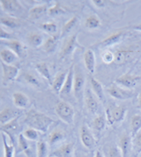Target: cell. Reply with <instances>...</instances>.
Instances as JSON below:
<instances>
[{"mask_svg":"<svg viewBox=\"0 0 141 157\" xmlns=\"http://www.w3.org/2000/svg\"><path fill=\"white\" fill-rule=\"evenodd\" d=\"M28 43L33 48H39L43 44V36L38 32H31L27 36Z\"/></svg>","mask_w":141,"mask_h":157,"instance_id":"obj_30","label":"cell"},{"mask_svg":"<svg viewBox=\"0 0 141 157\" xmlns=\"http://www.w3.org/2000/svg\"><path fill=\"white\" fill-rule=\"evenodd\" d=\"M13 101L14 106L20 109H27L30 104V99L26 94L17 91L13 94Z\"/></svg>","mask_w":141,"mask_h":157,"instance_id":"obj_20","label":"cell"},{"mask_svg":"<svg viewBox=\"0 0 141 157\" xmlns=\"http://www.w3.org/2000/svg\"><path fill=\"white\" fill-rule=\"evenodd\" d=\"M29 140H28L22 133L18 135V152H23L28 157L32 156V151L30 149Z\"/></svg>","mask_w":141,"mask_h":157,"instance_id":"obj_27","label":"cell"},{"mask_svg":"<svg viewBox=\"0 0 141 157\" xmlns=\"http://www.w3.org/2000/svg\"><path fill=\"white\" fill-rule=\"evenodd\" d=\"M22 134L24 135V137L28 140H30V141H37L40 138V134H39V132L36 131L35 129L33 128H28L26 129Z\"/></svg>","mask_w":141,"mask_h":157,"instance_id":"obj_42","label":"cell"},{"mask_svg":"<svg viewBox=\"0 0 141 157\" xmlns=\"http://www.w3.org/2000/svg\"><path fill=\"white\" fill-rule=\"evenodd\" d=\"M19 57L14 53L13 51L4 48L0 50V59L2 63H5L6 64H13L14 62H16L18 60Z\"/></svg>","mask_w":141,"mask_h":157,"instance_id":"obj_24","label":"cell"},{"mask_svg":"<svg viewBox=\"0 0 141 157\" xmlns=\"http://www.w3.org/2000/svg\"><path fill=\"white\" fill-rule=\"evenodd\" d=\"M35 68L36 71H38V73H40V75H42L43 78L46 80H48L50 84H52L53 79L51 77V73L49 71V65L45 62H39L35 64Z\"/></svg>","mask_w":141,"mask_h":157,"instance_id":"obj_26","label":"cell"},{"mask_svg":"<svg viewBox=\"0 0 141 157\" xmlns=\"http://www.w3.org/2000/svg\"><path fill=\"white\" fill-rule=\"evenodd\" d=\"M48 10H49V8H48V6L46 4L38 5V6H35L29 10L28 16L32 20H37V19L42 18L43 15L48 13Z\"/></svg>","mask_w":141,"mask_h":157,"instance_id":"obj_23","label":"cell"},{"mask_svg":"<svg viewBox=\"0 0 141 157\" xmlns=\"http://www.w3.org/2000/svg\"><path fill=\"white\" fill-rule=\"evenodd\" d=\"M1 102H2V95H1V94H0V104H1Z\"/></svg>","mask_w":141,"mask_h":157,"instance_id":"obj_50","label":"cell"},{"mask_svg":"<svg viewBox=\"0 0 141 157\" xmlns=\"http://www.w3.org/2000/svg\"><path fill=\"white\" fill-rule=\"evenodd\" d=\"M20 78L22 80V82H24L28 85L35 86V87H40L41 86V83H40L39 79L30 71H23Z\"/></svg>","mask_w":141,"mask_h":157,"instance_id":"obj_32","label":"cell"},{"mask_svg":"<svg viewBox=\"0 0 141 157\" xmlns=\"http://www.w3.org/2000/svg\"><path fill=\"white\" fill-rule=\"evenodd\" d=\"M3 146H4V157H14L15 147L13 144L7 142V136L2 133Z\"/></svg>","mask_w":141,"mask_h":157,"instance_id":"obj_37","label":"cell"},{"mask_svg":"<svg viewBox=\"0 0 141 157\" xmlns=\"http://www.w3.org/2000/svg\"><path fill=\"white\" fill-rule=\"evenodd\" d=\"M1 44H4L6 48L13 51L14 53L19 57H23L26 55V47L23 43L16 40V39H12V40H6V41H0Z\"/></svg>","mask_w":141,"mask_h":157,"instance_id":"obj_15","label":"cell"},{"mask_svg":"<svg viewBox=\"0 0 141 157\" xmlns=\"http://www.w3.org/2000/svg\"><path fill=\"white\" fill-rule=\"evenodd\" d=\"M56 114L58 117L67 124H72L74 122V109L67 101H60L55 107Z\"/></svg>","mask_w":141,"mask_h":157,"instance_id":"obj_2","label":"cell"},{"mask_svg":"<svg viewBox=\"0 0 141 157\" xmlns=\"http://www.w3.org/2000/svg\"><path fill=\"white\" fill-rule=\"evenodd\" d=\"M12 39H14L13 35L7 32L6 30H5L0 26V41H6V40H12Z\"/></svg>","mask_w":141,"mask_h":157,"instance_id":"obj_45","label":"cell"},{"mask_svg":"<svg viewBox=\"0 0 141 157\" xmlns=\"http://www.w3.org/2000/svg\"><path fill=\"white\" fill-rule=\"evenodd\" d=\"M132 149L137 155L141 153V132H139L132 137Z\"/></svg>","mask_w":141,"mask_h":157,"instance_id":"obj_43","label":"cell"},{"mask_svg":"<svg viewBox=\"0 0 141 157\" xmlns=\"http://www.w3.org/2000/svg\"><path fill=\"white\" fill-rule=\"evenodd\" d=\"M129 29H132V30H134V31L141 32V23H140V24H137V25H133V26L130 27Z\"/></svg>","mask_w":141,"mask_h":157,"instance_id":"obj_47","label":"cell"},{"mask_svg":"<svg viewBox=\"0 0 141 157\" xmlns=\"http://www.w3.org/2000/svg\"><path fill=\"white\" fill-rule=\"evenodd\" d=\"M137 107L141 109V92L137 96Z\"/></svg>","mask_w":141,"mask_h":157,"instance_id":"obj_48","label":"cell"},{"mask_svg":"<svg viewBox=\"0 0 141 157\" xmlns=\"http://www.w3.org/2000/svg\"><path fill=\"white\" fill-rule=\"evenodd\" d=\"M24 122L30 128L35 129L38 132L45 133L48 132L50 125L53 123H55V120L44 113L35 110L34 109H31L26 114Z\"/></svg>","mask_w":141,"mask_h":157,"instance_id":"obj_1","label":"cell"},{"mask_svg":"<svg viewBox=\"0 0 141 157\" xmlns=\"http://www.w3.org/2000/svg\"><path fill=\"white\" fill-rule=\"evenodd\" d=\"M134 52H135L134 50L125 49V48L117 49L114 52V56H115L114 63L117 65L126 64L127 62H129V60L131 58Z\"/></svg>","mask_w":141,"mask_h":157,"instance_id":"obj_17","label":"cell"},{"mask_svg":"<svg viewBox=\"0 0 141 157\" xmlns=\"http://www.w3.org/2000/svg\"><path fill=\"white\" fill-rule=\"evenodd\" d=\"M84 99L86 107L87 109V110L92 113L94 114L98 111L99 109V101L98 98L94 95V94L93 93L91 88H86L84 93Z\"/></svg>","mask_w":141,"mask_h":157,"instance_id":"obj_14","label":"cell"},{"mask_svg":"<svg viewBox=\"0 0 141 157\" xmlns=\"http://www.w3.org/2000/svg\"><path fill=\"white\" fill-rule=\"evenodd\" d=\"M92 3L93 4V6H95L98 8L104 7V6H105V1H103V0H93Z\"/></svg>","mask_w":141,"mask_h":157,"instance_id":"obj_46","label":"cell"},{"mask_svg":"<svg viewBox=\"0 0 141 157\" xmlns=\"http://www.w3.org/2000/svg\"><path fill=\"white\" fill-rule=\"evenodd\" d=\"M127 113V109L123 105H116L113 107H108L105 110L107 124L113 125L116 123L124 121Z\"/></svg>","mask_w":141,"mask_h":157,"instance_id":"obj_3","label":"cell"},{"mask_svg":"<svg viewBox=\"0 0 141 157\" xmlns=\"http://www.w3.org/2000/svg\"><path fill=\"white\" fill-rule=\"evenodd\" d=\"M101 22L99 17L95 14L89 15L86 21H85V27L88 29H96L101 27Z\"/></svg>","mask_w":141,"mask_h":157,"instance_id":"obj_38","label":"cell"},{"mask_svg":"<svg viewBox=\"0 0 141 157\" xmlns=\"http://www.w3.org/2000/svg\"><path fill=\"white\" fill-rule=\"evenodd\" d=\"M85 93V75L82 70L74 65V79H73V94L78 101H79Z\"/></svg>","mask_w":141,"mask_h":157,"instance_id":"obj_4","label":"cell"},{"mask_svg":"<svg viewBox=\"0 0 141 157\" xmlns=\"http://www.w3.org/2000/svg\"><path fill=\"white\" fill-rule=\"evenodd\" d=\"M78 21V18L77 16H73L70 19H69L67 21L63 24L62 30H61L60 37H64L65 36H67L70 31L72 30V29L77 25Z\"/></svg>","mask_w":141,"mask_h":157,"instance_id":"obj_33","label":"cell"},{"mask_svg":"<svg viewBox=\"0 0 141 157\" xmlns=\"http://www.w3.org/2000/svg\"><path fill=\"white\" fill-rule=\"evenodd\" d=\"M65 13H66V10L58 2H56L53 6L49 7L48 10V14L51 17H56V16L64 14Z\"/></svg>","mask_w":141,"mask_h":157,"instance_id":"obj_41","label":"cell"},{"mask_svg":"<svg viewBox=\"0 0 141 157\" xmlns=\"http://www.w3.org/2000/svg\"><path fill=\"white\" fill-rule=\"evenodd\" d=\"M127 34H128V31L124 30V29L116 31V32L111 34L110 36H107L100 43H96L95 46L98 48H109V47L114 46L116 44H118L119 43H121L125 38Z\"/></svg>","mask_w":141,"mask_h":157,"instance_id":"obj_8","label":"cell"},{"mask_svg":"<svg viewBox=\"0 0 141 157\" xmlns=\"http://www.w3.org/2000/svg\"><path fill=\"white\" fill-rule=\"evenodd\" d=\"M131 137H134L139 132H140L141 129V115L135 114L131 118Z\"/></svg>","mask_w":141,"mask_h":157,"instance_id":"obj_35","label":"cell"},{"mask_svg":"<svg viewBox=\"0 0 141 157\" xmlns=\"http://www.w3.org/2000/svg\"><path fill=\"white\" fill-rule=\"evenodd\" d=\"M0 6L4 12L12 17L18 18V16L24 13V8L17 0H1Z\"/></svg>","mask_w":141,"mask_h":157,"instance_id":"obj_7","label":"cell"},{"mask_svg":"<svg viewBox=\"0 0 141 157\" xmlns=\"http://www.w3.org/2000/svg\"><path fill=\"white\" fill-rule=\"evenodd\" d=\"M39 29L50 35V36H56L57 32V25L55 22H44L39 25Z\"/></svg>","mask_w":141,"mask_h":157,"instance_id":"obj_40","label":"cell"},{"mask_svg":"<svg viewBox=\"0 0 141 157\" xmlns=\"http://www.w3.org/2000/svg\"><path fill=\"white\" fill-rule=\"evenodd\" d=\"M107 92L109 93V94L111 97L116 99V100H128V99H131L134 96L133 90L124 88L122 86H118L116 83L111 84L110 86H108Z\"/></svg>","mask_w":141,"mask_h":157,"instance_id":"obj_6","label":"cell"},{"mask_svg":"<svg viewBox=\"0 0 141 157\" xmlns=\"http://www.w3.org/2000/svg\"><path fill=\"white\" fill-rule=\"evenodd\" d=\"M49 155L48 143L45 140H38L36 144V157H47Z\"/></svg>","mask_w":141,"mask_h":157,"instance_id":"obj_39","label":"cell"},{"mask_svg":"<svg viewBox=\"0 0 141 157\" xmlns=\"http://www.w3.org/2000/svg\"><path fill=\"white\" fill-rule=\"evenodd\" d=\"M78 33H75L73 34L72 36H69L63 44V47L60 50V53H59V58L60 59H64L65 57H69L70 56L74 50L78 49V48H83L80 43L78 42Z\"/></svg>","mask_w":141,"mask_h":157,"instance_id":"obj_5","label":"cell"},{"mask_svg":"<svg viewBox=\"0 0 141 157\" xmlns=\"http://www.w3.org/2000/svg\"><path fill=\"white\" fill-rule=\"evenodd\" d=\"M83 60L86 69L90 74H93L95 71V65H96V58L93 50L91 49H87L84 52Z\"/></svg>","mask_w":141,"mask_h":157,"instance_id":"obj_19","label":"cell"},{"mask_svg":"<svg viewBox=\"0 0 141 157\" xmlns=\"http://www.w3.org/2000/svg\"><path fill=\"white\" fill-rule=\"evenodd\" d=\"M104 155L105 157H123L119 147L113 144L107 145L104 147Z\"/></svg>","mask_w":141,"mask_h":157,"instance_id":"obj_36","label":"cell"},{"mask_svg":"<svg viewBox=\"0 0 141 157\" xmlns=\"http://www.w3.org/2000/svg\"><path fill=\"white\" fill-rule=\"evenodd\" d=\"M67 73H68V71H60V72H58L56 74L55 78L53 79V82H52L51 86H52V89L56 93H60V91L62 90L63 84H64L65 79H66V77H67Z\"/></svg>","mask_w":141,"mask_h":157,"instance_id":"obj_25","label":"cell"},{"mask_svg":"<svg viewBox=\"0 0 141 157\" xmlns=\"http://www.w3.org/2000/svg\"><path fill=\"white\" fill-rule=\"evenodd\" d=\"M94 157H105V155H104V154H103L101 151H100V150H96L95 155H94Z\"/></svg>","mask_w":141,"mask_h":157,"instance_id":"obj_49","label":"cell"},{"mask_svg":"<svg viewBox=\"0 0 141 157\" xmlns=\"http://www.w3.org/2000/svg\"><path fill=\"white\" fill-rule=\"evenodd\" d=\"M74 151V143H64L49 154L50 157H72Z\"/></svg>","mask_w":141,"mask_h":157,"instance_id":"obj_18","label":"cell"},{"mask_svg":"<svg viewBox=\"0 0 141 157\" xmlns=\"http://www.w3.org/2000/svg\"><path fill=\"white\" fill-rule=\"evenodd\" d=\"M19 117L13 119V121L9 122L4 125L0 126V132L1 133H4L10 139V143L14 145V136L16 134H20L19 131H20V124H19Z\"/></svg>","mask_w":141,"mask_h":157,"instance_id":"obj_11","label":"cell"},{"mask_svg":"<svg viewBox=\"0 0 141 157\" xmlns=\"http://www.w3.org/2000/svg\"><path fill=\"white\" fill-rule=\"evenodd\" d=\"M80 140L83 146L87 149H93L96 145V140L94 138V135L86 124H83L80 128Z\"/></svg>","mask_w":141,"mask_h":157,"instance_id":"obj_13","label":"cell"},{"mask_svg":"<svg viewBox=\"0 0 141 157\" xmlns=\"http://www.w3.org/2000/svg\"><path fill=\"white\" fill-rule=\"evenodd\" d=\"M0 23L9 29H16L21 26L22 21L19 18H15V17L7 15V16L0 17Z\"/></svg>","mask_w":141,"mask_h":157,"instance_id":"obj_31","label":"cell"},{"mask_svg":"<svg viewBox=\"0 0 141 157\" xmlns=\"http://www.w3.org/2000/svg\"><path fill=\"white\" fill-rule=\"evenodd\" d=\"M140 79L141 76L134 75V74H131V73H124L116 78L115 83L124 88L132 90V88L137 86V84L139 83V81Z\"/></svg>","mask_w":141,"mask_h":157,"instance_id":"obj_10","label":"cell"},{"mask_svg":"<svg viewBox=\"0 0 141 157\" xmlns=\"http://www.w3.org/2000/svg\"><path fill=\"white\" fill-rule=\"evenodd\" d=\"M3 75H2V84L4 86H8L11 82L17 79L20 74V68L13 64H6L2 63Z\"/></svg>","mask_w":141,"mask_h":157,"instance_id":"obj_9","label":"cell"},{"mask_svg":"<svg viewBox=\"0 0 141 157\" xmlns=\"http://www.w3.org/2000/svg\"><path fill=\"white\" fill-rule=\"evenodd\" d=\"M21 114L22 109H20L18 108L14 109L12 107H6L0 111V126L13 121L17 117H20Z\"/></svg>","mask_w":141,"mask_h":157,"instance_id":"obj_12","label":"cell"},{"mask_svg":"<svg viewBox=\"0 0 141 157\" xmlns=\"http://www.w3.org/2000/svg\"><path fill=\"white\" fill-rule=\"evenodd\" d=\"M84 157H86V156H84Z\"/></svg>","mask_w":141,"mask_h":157,"instance_id":"obj_51","label":"cell"},{"mask_svg":"<svg viewBox=\"0 0 141 157\" xmlns=\"http://www.w3.org/2000/svg\"><path fill=\"white\" fill-rule=\"evenodd\" d=\"M92 124H93V127L95 131L97 132H102L106 127V124H107V119H106L105 113H102V114L98 115L93 120L92 122Z\"/></svg>","mask_w":141,"mask_h":157,"instance_id":"obj_34","label":"cell"},{"mask_svg":"<svg viewBox=\"0 0 141 157\" xmlns=\"http://www.w3.org/2000/svg\"><path fill=\"white\" fill-rule=\"evenodd\" d=\"M101 60L106 64H109L114 63V60H115L114 52L110 51V50H105L101 54Z\"/></svg>","mask_w":141,"mask_h":157,"instance_id":"obj_44","label":"cell"},{"mask_svg":"<svg viewBox=\"0 0 141 157\" xmlns=\"http://www.w3.org/2000/svg\"><path fill=\"white\" fill-rule=\"evenodd\" d=\"M60 36H49V38H47L45 40V42L42 44V49L45 52L47 53H52L54 52L56 49L57 43H58V40H59Z\"/></svg>","mask_w":141,"mask_h":157,"instance_id":"obj_29","label":"cell"},{"mask_svg":"<svg viewBox=\"0 0 141 157\" xmlns=\"http://www.w3.org/2000/svg\"><path fill=\"white\" fill-rule=\"evenodd\" d=\"M73 79H74V64H71L68 70L67 77L65 79V82L63 84V88L60 91L61 95H68L73 90Z\"/></svg>","mask_w":141,"mask_h":157,"instance_id":"obj_21","label":"cell"},{"mask_svg":"<svg viewBox=\"0 0 141 157\" xmlns=\"http://www.w3.org/2000/svg\"><path fill=\"white\" fill-rule=\"evenodd\" d=\"M118 147L122 152L123 157H129L132 149V137L124 132L119 137Z\"/></svg>","mask_w":141,"mask_h":157,"instance_id":"obj_16","label":"cell"},{"mask_svg":"<svg viewBox=\"0 0 141 157\" xmlns=\"http://www.w3.org/2000/svg\"><path fill=\"white\" fill-rule=\"evenodd\" d=\"M65 137H66V135L62 130L55 129L53 132H51V133L48 137V143L50 147H53L58 143L62 142L65 139Z\"/></svg>","mask_w":141,"mask_h":157,"instance_id":"obj_28","label":"cell"},{"mask_svg":"<svg viewBox=\"0 0 141 157\" xmlns=\"http://www.w3.org/2000/svg\"><path fill=\"white\" fill-rule=\"evenodd\" d=\"M89 81H90L91 90L93 91V93L94 94V95L98 98V100L104 101L105 95H104V89H103V86L101 85V83L99 81L98 79H96L93 76H90Z\"/></svg>","mask_w":141,"mask_h":157,"instance_id":"obj_22","label":"cell"}]
</instances>
